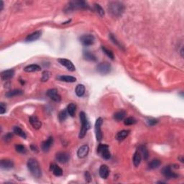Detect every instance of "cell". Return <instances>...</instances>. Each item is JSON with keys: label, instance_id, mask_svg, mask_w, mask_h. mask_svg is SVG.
Segmentation results:
<instances>
[{"label": "cell", "instance_id": "e575fe53", "mask_svg": "<svg viewBox=\"0 0 184 184\" xmlns=\"http://www.w3.org/2000/svg\"><path fill=\"white\" fill-rule=\"evenodd\" d=\"M101 49H102L104 53L105 54H106L107 56L109 57V58H110V59H112V60H114V55L113 54V53L112 52V51L107 49L106 47H104V46H101Z\"/></svg>", "mask_w": 184, "mask_h": 184}, {"label": "cell", "instance_id": "5b68a950", "mask_svg": "<svg viewBox=\"0 0 184 184\" xmlns=\"http://www.w3.org/2000/svg\"><path fill=\"white\" fill-rule=\"evenodd\" d=\"M97 153L101 155V158L105 160H109L111 158V154L109 146L104 144H100L97 147Z\"/></svg>", "mask_w": 184, "mask_h": 184}, {"label": "cell", "instance_id": "ab89813d", "mask_svg": "<svg viewBox=\"0 0 184 184\" xmlns=\"http://www.w3.org/2000/svg\"><path fill=\"white\" fill-rule=\"evenodd\" d=\"M110 40H112V42H113L116 45H117L118 47H119V48H121V45L119 44V42H118V40H117V39H116V37H114V35H112V34H110Z\"/></svg>", "mask_w": 184, "mask_h": 184}, {"label": "cell", "instance_id": "8d00e7d4", "mask_svg": "<svg viewBox=\"0 0 184 184\" xmlns=\"http://www.w3.org/2000/svg\"><path fill=\"white\" fill-rule=\"evenodd\" d=\"M15 150L17 153H22V154H25L27 152L25 147L24 145H17L15 146Z\"/></svg>", "mask_w": 184, "mask_h": 184}, {"label": "cell", "instance_id": "e0dca14e", "mask_svg": "<svg viewBox=\"0 0 184 184\" xmlns=\"http://www.w3.org/2000/svg\"><path fill=\"white\" fill-rule=\"evenodd\" d=\"M15 75V71L13 69H9V70L4 71L1 73V78L3 81H7L11 79Z\"/></svg>", "mask_w": 184, "mask_h": 184}, {"label": "cell", "instance_id": "277c9868", "mask_svg": "<svg viewBox=\"0 0 184 184\" xmlns=\"http://www.w3.org/2000/svg\"><path fill=\"white\" fill-rule=\"evenodd\" d=\"M79 117L81 122V128L80 130L79 134H78V137L80 139H82L86 136L87 131L91 128V124L89 122L88 119H87L86 115V114L83 112H80Z\"/></svg>", "mask_w": 184, "mask_h": 184}, {"label": "cell", "instance_id": "f35d334b", "mask_svg": "<svg viewBox=\"0 0 184 184\" xmlns=\"http://www.w3.org/2000/svg\"><path fill=\"white\" fill-rule=\"evenodd\" d=\"M50 78V73L48 71H45L42 74V78H41V81L42 82H46L48 81Z\"/></svg>", "mask_w": 184, "mask_h": 184}, {"label": "cell", "instance_id": "d590c367", "mask_svg": "<svg viewBox=\"0 0 184 184\" xmlns=\"http://www.w3.org/2000/svg\"><path fill=\"white\" fill-rule=\"evenodd\" d=\"M94 10L95 11L97 12L101 17H103L104 15V11L103 8L101 7V6L99 4H94Z\"/></svg>", "mask_w": 184, "mask_h": 184}, {"label": "cell", "instance_id": "7a4b0ae2", "mask_svg": "<svg viewBox=\"0 0 184 184\" xmlns=\"http://www.w3.org/2000/svg\"><path fill=\"white\" fill-rule=\"evenodd\" d=\"M89 6L84 1H72L68 3L64 8V12L66 13H70L76 10L82 9H89Z\"/></svg>", "mask_w": 184, "mask_h": 184}, {"label": "cell", "instance_id": "ee69618b", "mask_svg": "<svg viewBox=\"0 0 184 184\" xmlns=\"http://www.w3.org/2000/svg\"><path fill=\"white\" fill-rule=\"evenodd\" d=\"M30 148H31L32 151H33V152H37V151H38V150H37V148L35 147V146L33 145H32L30 146Z\"/></svg>", "mask_w": 184, "mask_h": 184}, {"label": "cell", "instance_id": "cb8c5ba5", "mask_svg": "<svg viewBox=\"0 0 184 184\" xmlns=\"http://www.w3.org/2000/svg\"><path fill=\"white\" fill-rule=\"evenodd\" d=\"M130 132V130H121V131H119V133L116 135V139H117L118 141L124 140V139L129 135Z\"/></svg>", "mask_w": 184, "mask_h": 184}, {"label": "cell", "instance_id": "74e56055", "mask_svg": "<svg viewBox=\"0 0 184 184\" xmlns=\"http://www.w3.org/2000/svg\"><path fill=\"white\" fill-rule=\"evenodd\" d=\"M12 138H13V134L11 133H7L6 135H4V137H3V140L5 142H10V141L12 140Z\"/></svg>", "mask_w": 184, "mask_h": 184}, {"label": "cell", "instance_id": "f1b7e54d", "mask_svg": "<svg viewBox=\"0 0 184 184\" xmlns=\"http://www.w3.org/2000/svg\"><path fill=\"white\" fill-rule=\"evenodd\" d=\"M67 112L71 117H74L75 116V114H76V105L74 103H71L68 105L67 107Z\"/></svg>", "mask_w": 184, "mask_h": 184}, {"label": "cell", "instance_id": "603a6c76", "mask_svg": "<svg viewBox=\"0 0 184 184\" xmlns=\"http://www.w3.org/2000/svg\"><path fill=\"white\" fill-rule=\"evenodd\" d=\"M41 70V68L40 66L37 65V64H31V65L27 66L25 67L24 71L27 73H32V72H37V71H40Z\"/></svg>", "mask_w": 184, "mask_h": 184}, {"label": "cell", "instance_id": "484cf974", "mask_svg": "<svg viewBox=\"0 0 184 184\" xmlns=\"http://www.w3.org/2000/svg\"><path fill=\"white\" fill-rule=\"evenodd\" d=\"M126 116V112L124 110H120V111H118V112H115V113L114 114V119H115L116 121H119L123 120V119H124V117H125Z\"/></svg>", "mask_w": 184, "mask_h": 184}, {"label": "cell", "instance_id": "d6986e66", "mask_svg": "<svg viewBox=\"0 0 184 184\" xmlns=\"http://www.w3.org/2000/svg\"><path fill=\"white\" fill-rule=\"evenodd\" d=\"M99 176L101 178L106 179L110 176V170H109L108 166L106 165H101L99 168Z\"/></svg>", "mask_w": 184, "mask_h": 184}, {"label": "cell", "instance_id": "44dd1931", "mask_svg": "<svg viewBox=\"0 0 184 184\" xmlns=\"http://www.w3.org/2000/svg\"><path fill=\"white\" fill-rule=\"evenodd\" d=\"M57 79L60 81L67 82V83H74L76 81V78L71 76H64V75H60V76H57Z\"/></svg>", "mask_w": 184, "mask_h": 184}, {"label": "cell", "instance_id": "60d3db41", "mask_svg": "<svg viewBox=\"0 0 184 184\" xmlns=\"http://www.w3.org/2000/svg\"><path fill=\"white\" fill-rule=\"evenodd\" d=\"M147 124L150 126H154L155 125V124H157V123L158 122V121L157 120V119H152V118H150V119H148L147 120Z\"/></svg>", "mask_w": 184, "mask_h": 184}, {"label": "cell", "instance_id": "7bdbcfd3", "mask_svg": "<svg viewBox=\"0 0 184 184\" xmlns=\"http://www.w3.org/2000/svg\"><path fill=\"white\" fill-rule=\"evenodd\" d=\"M85 179L88 183H90V182L92 181V176H91L90 173H89L88 171L85 172Z\"/></svg>", "mask_w": 184, "mask_h": 184}, {"label": "cell", "instance_id": "3957f363", "mask_svg": "<svg viewBox=\"0 0 184 184\" xmlns=\"http://www.w3.org/2000/svg\"><path fill=\"white\" fill-rule=\"evenodd\" d=\"M28 168L35 178H39L42 176V171L37 160L35 158H30L28 161Z\"/></svg>", "mask_w": 184, "mask_h": 184}, {"label": "cell", "instance_id": "ba28073f", "mask_svg": "<svg viewBox=\"0 0 184 184\" xmlns=\"http://www.w3.org/2000/svg\"><path fill=\"white\" fill-rule=\"evenodd\" d=\"M80 42L84 46L92 45L95 42V37L94 35H90V34L83 35L80 37Z\"/></svg>", "mask_w": 184, "mask_h": 184}, {"label": "cell", "instance_id": "30bf717a", "mask_svg": "<svg viewBox=\"0 0 184 184\" xmlns=\"http://www.w3.org/2000/svg\"><path fill=\"white\" fill-rule=\"evenodd\" d=\"M47 96L53 101H55V102L58 103L61 101V96L58 94V90L55 89H51L48 90Z\"/></svg>", "mask_w": 184, "mask_h": 184}, {"label": "cell", "instance_id": "9c48e42d", "mask_svg": "<svg viewBox=\"0 0 184 184\" xmlns=\"http://www.w3.org/2000/svg\"><path fill=\"white\" fill-rule=\"evenodd\" d=\"M55 159L59 163L65 164L69 162L70 159V155L66 152H59L55 155Z\"/></svg>", "mask_w": 184, "mask_h": 184}, {"label": "cell", "instance_id": "1f68e13d", "mask_svg": "<svg viewBox=\"0 0 184 184\" xmlns=\"http://www.w3.org/2000/svg\"><path fill=\"white\" fill-rule=\"evenodd\" d=\"M139 150H140V153H141V155H142L143 158L145 160H147L148 157H149V153H148L147 147L145 145H142L139 147Z\"/></svg>", "mask_w": 184, "mask_h": 184}, {"label": "cell", "instance_id": "2e32d148", "mask_svg": "<svg viewBox=\"0 0 184 184\" xmlns=\"http://www.w3.org/2000/svg\"><path fill=\"white\" fill-rule=\"evenodd\" d=\"M0 167L3 170L12 169L14 167V162L8 159H3L0 162Z\"/></svg>", "mask_w": 184, "mask_h": 184}, {"label": "cell", "instance_id": "7c38bea8", "mask_svg": "<svg viewBox=\"0 0 184 184\" xmlns=\"http://www.w3.org/2000/svg\"><path fill=\"white\" fill-rule=\"evenodd\" d=\"M58 62L60 63V65L66 68L69 71H74L76 70V67L70 60L66 58H59Z\"/></svg>", "mask_w": 184, "mask_h": 184}, {"label": "cell", "instance_id": "7402d4cb", "mask_svg": "<svg viewBox=\"0 0 184 184\" xmlns=\"http://www.w3.org/2000/svg\"><path fill=\"white\" fill-rule=\"evenodd\" d=\"M51 171L55 176H60L63 174V170L60 168L58 165H56V164H51Z\"/></svg>", "mask_w": 184, "mask_h": 184}, {"label": "cell", "instance_id": "8992f818", "mask_svg": "<svg viewBox=\"0 0 184 184\" xmlns=\"http://www.w3.org/2000/svg\"><path fill=\"white\" fill-rule=\"evenodd\" d=\"M103 124V119L101 117L98 118L95 122V127H94V131H95L96 138L98 142H100L102 140L103 134L101 133V125Z\"/></svg>", "mask_w": 184, "mask_h": 184}, {"label": "cell", "instance_id": "d6a6232c", "mask_svg": "<svg viewBox=\"0 0 184 184\" xmlns=\"http://www.w3.org/2000/svg\"><path fill=\"white\" fill-rule=\"evenodd\" d=\"M68 114H68L66 110H64L60 111V113L58 114V119H59V121H61V122H63V121H65L66 119H67Z\"/></svg>", "mask_w": 184, "mask_h": 184}, {"label": "cell", "instance_id": "f546056e", "mask_svg": "<svg viewBox=\"0 0 184 184\" xmlns=\"http://www.w3.org/2000/svg\"><path fill=\"white\" fill-rule=\"evenodd\" d=\"M85 86L83 84H78L76 86V94L77 95L78 97H81L84 95L85 94Z\"/></svg>", "mask_w": 184, "mask_h": 184}, {"label": "cell", "instance_id": "d4e9b609", "mask_svg": "<svg viewBox=\"0 0 184 184\" xmlns=\"http://www.w3.org/2000/svg\"><path fill=\"white\" fill-rule=\"evenodd\" d=\"M22 94H23V92L22 90H20V89H14V90L7 92L5 96L7 98H13L15 96L22 95Z\"/></svg>", "mask_w": 184, "mask_h": 184}, {"label": "cell", "instance_id": "b9f144b4", "mask_svg": "<svg viewBox=\"0 0 184 184\" xmlns=\"http://www.w3.org/2000/svg\"><path fill=\"white\" fill-rule=\"evenodd\" d=\"M6 110H7L6 104H5L4 103L1 102L0 104V114H4L5 112H6Z\"/></svg>", "mask_w": 184, "mask_h": 184}, {"label": "cell", "instance_id": "4dcf8cb0", "mask_svg": "<svg viewBox=\"0 0 184 184\" xmlns=\"http://www.w3.org/2000/svg\"><path fill=\"white\" fill-rule=\"evenodd\" d=\"M13 132H14V133L16 134L17 135H18V136L22 137V138H24V139H26L27 135H26L25 133V132L23 131L20 127H17V126L13 128Z\"/></svg>", "mask_w": 184, "mask_h": 184}, {"label": "cell", "instance_id": "4fadbf2b", "mask_svg": "<svg viewBox=\"0 0 184 184\" xmlns=\"http://www.w3.org/2000/svg\"><path fill=\"white\" fill-rule=\"evenodd\" d=\"M53 144V137H49L46 140H45L44 142H42L41 145V149L42 150L45 152V153H48V151L51 149V146Z\"/></svg>", "mask_w": 184, "mask_h": 184}, {"label": "cell", "instance_id": "5bb4252c", "mask_svg": "<svg viewBox=\"0 0 184 184\" xmlns=\"http://www.w3.org/2000/svg\"><path fill=\"white\" fill-rule=\"evenodd\" d=\"M89 147L88 145H83L78 148L77 151V155L79 158H83L89 154Z\"/></svg>", "mask_w": 184, "mask_h": 184}, {"label": "cell", "instance_id": "8fae6325", "mask_svg": "<svg viewBox=\"0 0 184 184\" xmlns=\"http://www.w3.org/2000/svg\"><path fill=\"white\" fill-rule=\"evenodd\" d=\"M162 173L166 178L168 179H171V178H176L178 176L176 173L173 172L172 171V168L170 165L165 166L162 169Z\"/></svg>", "mask_w": 184, "mask_h": 184}, {"label": "cell", "instance_id": "4316f807", "mask_svg": "<svg viewBox=\"0 0 184 184\" xmlns=\"http://www.w3.org/2000/svg\"><path fill=\"white\" fill-rule=\"evenodd\" d=\"M141 160H142V155L139 151L135 152L133 155V164L135 167H138L140 165Z\"/></svg>", "mask_w": 184, "mask_h": 184}, {"label": "cell", "instance_id": "9a60e30c", "mask_svg": "<svg viewBox=\"0 0 184 184\" xmlns=\"http://www.w3.org/2000/svg\"><path fill=\"white\" fill-rule=\"evenodd\" d=\"M29 121L32 126L33 127L34 129L39 130L42 126V123L40 121V119L37 118L36 116H31L29 119Z\"/></svg>", "mask_w": 184, "mask_h": 184}, {"label": "cell", "instance_id": "f6af8a7d", "mask_svg": "<svg viewBox=\"0 0 184 184\" xmlns=\"http://www.w3.org/2000/svg\"><path fill=\"white\" fill-rule=\"evenodd\" d=\"M3 8H4V2L3 1H0V11H2Z\"/></svg>", "mask_w": 184, "mask_h": 184}, {"label": "cell", "instance_id": "836d02e7", "mask_svg": "<svg viewBox=\"0 0 184 184\" xmlns=\"http://www.w3.org/2000/svg\"><path fill=\"white\" fill-rule=\"evenodd\" d=\"M137 120L134 117H127L124 120V124L125 125H133L136 124Z\"/></svg>", "mask_w": 184, "mask_h": 184}, {"label": "cell", "instance_id": "ac0fdd59", "mask_svg": "<svg viewBox=\"0 0 184 184\" xmlns=\"http://www.w3.org/2000/svg\"><path fill=\"white\" fill-rule=\"evenodd\" d=\"M41 34H42V33H41L40 31H35L33 33L30 34V35H28V37H26L25 42H30L37 40V39H39L40 37Z\"/></svg>", "mask_w": 184, "mask_h": 184}, {"label": "cell", "instance_id": "ffe728a7", "mask_svg": "<svg viewBox=\"0 0 184 184\" xmlns=\"http://www.w3.org/2000/svg\"><path fill=\"white\" fill-rule=\"evenodd\" d=\"M83 57L86 60H88V61H96L97 58H96V55L92 53V52L89 51H84L83 53Z\"/></svg>", "mask_w": 184, "mask_h": 184}, {"label": "cell", "instance_id": "83f0119b", "mask_svg": "<svg viewBox=\"0 0 184 184\" xmlns=\"http://www.w3.org/2000/svg\"><path fill=\"white\" fill-rule=\"evenodd\" d=\"M161 165V161L158 159H154V160H152L148 164L147 167L148 169L150 170H154L158 168V167H160V165Z\"/></svg>", "mask_w": 184, "mask_h": 184}, {"label": "cell", "instance_id": "6da1fadb", "mask_svg": "<svg viewBox=\"0 0 184 184\" xmlns=\"http://www.w3.org/2000/svg\"><path fill=\"white\" fill-rule=\"evenodd\" d=\"M124 4L121 1H110L107 7L109 13L114 17H120L124 11Z\"/></svg>", "mask_w": 184, "mask_h": 184}, {"label": "cell", "instance_id": "52a82bcc", "mask_svg": "<svg viewBox=\"0 0 184 184\" xmlns=\"http://www.w3.org/2000/svg\"><path fill=\"white\" fill-rule=\"evenodd\" d=\"M96 71L100 74L107 75L110 74L112 71V66L109 63L104 62V63H100L96 66Z\"/></svg>", "mask_w": 184, "mask_h": 184}]
</instances>
